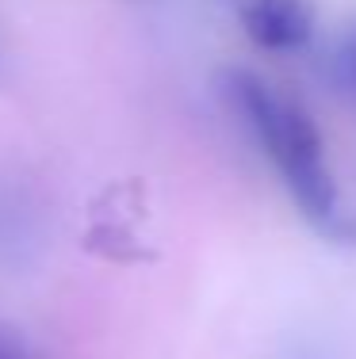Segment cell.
<instances>
[{
  "mask_svg": "<svg viewBox=\"0 0 356 359\" xmlns=\"http://www.w3.org/2000/svg\"><path fill=\"white\" fill-rule=\"evenodd\" d=\"M0 359H20V355H12V352H8L4 344H0Z\"/></svg>",
  "mask_w": 356,
  "mask_h": 359,
  "instance_id": "4",
  "label": "cell"
},
{
  "mask_svg": "<svg viewBox=\"0 0 356 359\" xmlns=\"http://www.w3.org/2000/svg\"><path fill=\"white\" fill-rule=\"evenodd\" d=\"M223 92L230 107L242 115L249 134L272 161V168L284 180L287 195L303 218L315 222L322 233L337 229V187L326 165V142H322L315 118L287 96H279L272 84H265L257 73L230 69L223 81Z\"/></svg>",
  "mask_w": 356,
  "mask_h": 359,
  "instance_id": "1",
  "label": "cell"
},
{
  "mask_svg": "<svg viewBox=\"0 0 356 359\" xmlns=\"http://www.w3.org/2000/svg\"><path fill=\"white\" fill-rule=\"evenodd\" d=\"M329 76H334L337 92L356 104V35L345 39L341 46H337V54L329 57Z\"/></svg>",
  "mask_w": 356,
  "mask_h": 359,
  "instance_id": "3",
  "label": "cell"
},
{
  "mask_svg": "<svg viewBox=\"0 0 356 359\" xmlns=\"http://www.w3.org/2000/svg\"><path fill=\"white\" fill-rule=\"evenodd\" d=\"M249 42L268 54H295L315 39V0H237Z\"/></svg>",
  "mask_w": 356,
  "mask_h": 359,
  "instance_id": "2",
  "label": "cell"
}]
</instances>
